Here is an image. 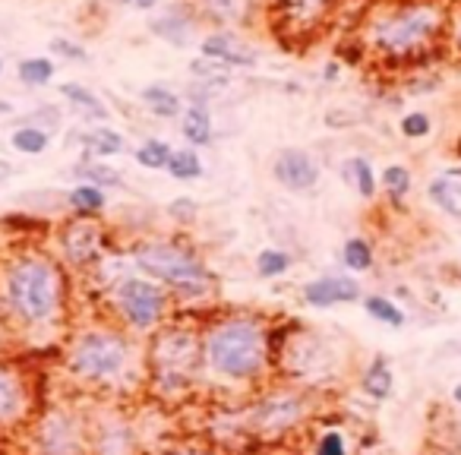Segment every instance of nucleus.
Instances as JSON below:
<instances>
[{
  "label": "nucleus",
  "mask_w": 461,
  "mask_h": 455,
  "mask_svg": "<svg viewBox=\"0 0 461 455\" xmlns=\"http://www.w3.org/2000/svg\"><path fill=\"white\" fill-rule=\"evenodd\" d=\"M16 412H20V383L13 373L0 367V420H10Z\"/></svg>",
  "instance_id": "obj_25"
},
{
  "label": "nucleus",
  "mask_w": 461,
  "mask_h": 455,
  "mask_svg": "<svg viewBox=\"0 0 461 455\" xmlns=\"http://www.w3.org/2000/svg\"><path fill=\"white\" fill-rule=\"evenodd\" d=\"M361 297V285L357 278H348V275H325L316 278L303 288V301L313 303V307H335V303H354Z\"/></svg>",
  "instance_id": "obj_9"
},
{
  "label": "nucleus",
  "mask_w": 461,
  "mask_h": 455,
  "mask_svg": "<svg viewBox=\"0 0 461 455\" xmlns=\"http://www.w3.org/2000/svg\"><path fill=\"white\" fill-rule=\"evenodd\" d=\"M291 266V256L285 250H275V247H269V250H262L260 256H256V272L262 275V278H275V275L288 272Z\"/></svg>",
  "instance_id": "obj_27"
},
{
  "label": "nucleus",
  "mask_w": 461,
  "mask_h": 455,
  "mask_svg": "<svg viewBox=\"0 0 461 455\" xmlns=\"http://www.w3.org/2000/svg\"><path fill=\"white\" fill-rule=\"evenodd\" d=\"M181 133L190 145H209L212 143V117L202 105H190L181 117Z\"/></svg>",
  "instance_id": "obj_13"
},
{
  "label": "nucleus",
  "mask_w": 461,
  "mask_h": 455,
  "mask_svg": "<svg viewBox=\"0 0 461 455\" xmlns=\"http://www.w3.org/2000/svg\"><path fill=\"white\" fill-rule=\"evenodd\" d=\"M171 152L174 149L165 143V139H145V143L133 152V159H137V165L149 168V171H161V168H168Z\"/></svg>",
  "instance_id": "obj_20"
},
{
  "label": "nucleus",
  "mask_w": 461,
  "mask_h": 455,
  "mask_svg": "<svg viewBox=\"0 0 461 455\" xmlns=\"http://www.w3.org/2000/svg\"><path fill=\"white\" fill-rule=\"evenodd\" d=\"M206 361L224 380H250L266 364V335L253 319H228L206 339Z\"/></svg>",
  "instance_id": "obj_2"
},
{
  "label": "nucleus",
  "mask_w": 461,
  "mask_h": 455,
  "mask_svg": "<svg viewBox=\"0 0 461 455\" xmlns=\"http://www.w3.org/2000/svg\"><path fill=\"white\" fill-rule=\"evenodd\" d=\"M51 51H54V54H60V58H66V60H80V64H86V60H89L86 51H82L80 44L66 42V38H54V42H51Z\"/></svg>",
  "instance_id": "obj_32"
},
{
  "label": "nucleus",
  "mask_w": 461,
  "mask_h": 455,
  "mask_svg": "<svg viewBox=\"0 0 461 455\" xmlns=\"http://www.w3.org/2000/svg\"><path fill=\"white\" fill-rule=\"evenodd\" d=\"M60 95H64V98L70 101L80 114H86L89 121H101V123L108 121V108H105V101H101L95 92H89L86 86H80V82H64V86H60Z\"/></svg>",
  "instance_id": "obj_12"
},
{
  "label": "nucleus",
  "mask_w": 461,
  "mask_h": 455,
  "mask_svg": "<svg viewBox=\"0 0 461 455\" xmlns=\"http://www.w3.org/2000/svg\"><path fill=\"white\" fill-rule=\"evenodd\" d=\"M171 216H174V218H184V222H190V218L196 216L193 200H187V196H184V200H174V202H171Z\"/></svg>",
  "instance_id": "obj_34"
},
{
  "label": "nucleus",
  "mask_w": 461,
  "mask_h": 455,
  "mask_svg": "<svg viewBox=\"0 0 461 455\" xmlns=\"http://www.w3.org/2000/svg\"><path fill=\"white\" fill-rule=\"evenodd\" d=\"M430 130H433V121L424 114V111H414V114H408L402 121V133L408 139H420V137H426Z\"/></svg>",
  "instance_id": "obj_31"
},
{
  "label": "nucleus",
  "mask_w": 461,
  "mask_h": 455,
  "mask_svg": "<svg viewBox=\"0 0 461 455\" xmlns=\"http://www.w3.org/2000/svg\"><path fill=\"white\" fill-rule=\"evenodd\" d=\"M127 341L114 333H86L76 339L70 351V364L80 376L89 380H108L117 376L127 364Z\"/></svg>",
  "instance_id": "obj_5"
},
{
  "label": "nucleus",
  "mask_w": 461,
  "mask_h": 455,
  "mask_svg": "<svg viewBox=\"0 0 461 455\" xmlns=\"http://www.w3.org/2000/svg\"><path fill=\"white\" fill-rule=\"evenodd\" d=\"M455 44H458V51H461V13H458V20H455Z\"/></svg>",
  "instance_id": "obj_38"
},
{
  "label": "nucleus",
  "mask_w": 461,
  "mask_h": 455,
  "mask_svg": "<svg viewBox=\"0 0 461 455\" xmlns=\"http://www.w3.org/2000/svg\"><path fill=\"white\" fill-rule=\"evenodd\" d=\"M202 13L215 22H234L244 13V0H199Z\"/></svg>",
  "instance_id": "obj_26"
},
{
  "label": "nucleus",
  "mask_w": 461,
  "mask_h": 455,
  "mask_svg": "<svg viewBox=\"0 0 461 455\" xmlns=\"http://www.w3.org/2000/svg\"><path fill=\"white\" fill-rule=\"evenodd\" d=\"M7 303L22 323L42 326L58 313L60 275L48 260L22 256L7 269Z\"/></svg>",
  "instance_id": "obj_3"
},
{
  "label": "nucleus",
  "mask_w": 461,
  "mask_h": 455,
  "mask_svg": "<svg viewBox=\"0 0 461 455\" xmlns=\"http://www.w3.org/2000/svg\"><path fill=\"white\" fill-rule=\"evenodd\" d=\"M117 307L137 329H152L159 323L161 310H165V294L159 285L145 282V278H123L117 288Z\"/></svg>",
  "instance_id": "obj_6"
},
{
  "label": "nucleus",
  "mask_w": 461,
  "mask_h": 455,
  "mask_svg": "<svg viewBox=\"0 0 461 455\" xmlns=\"http://www.w3.org/2000/svg\"><path fill=\"white\" fill-rule=\"evenodd\" d=\"M54 80V64L48 58H26L20 64V82L26 86H48Z\"/></svg>",
  "instance_id": "obj_22"
},
{
  "label": "nucleus",
  "mask_w": 461,
  "mask_h": 455,
  "mask_svg": "<svg viewBox=\"0 0 461 455\" xmlns=\"http://www.w3.org/2000/svg\"><path fill=\"white\" fill-rule=\"evenodd\" d=\"M10 143H13V149L22 152V155H42V152L48 149V143H51V133L42 130V127H29V123H22V127H16L13 130Z\"/></svg>",
  "instance_id": "obj_19"
},
{
  "label": "nucleus",
  "mask_w": 461,
  "mask_h": 455,
  "mask_svg": "<svg viewBox=\"0 0 461 455\" xmlns=\"http://www.w3.org/2000/svg\"><path fill=\"white\" fill-rule=\"evenodd\" d=\"M202 60H215L222 67H253L256 64V51L234 32H212L202 42Z\"/></svg>",
  "instance_id": "obj_8"
},
{
  "label": "nucleus",
  "mask_w": 461,
  "mask_h": 455,
  "mask_svg": "<svg viewBox=\"0 0 461 455\" xmlns=\"http://www.w3.org/2000/svg\"><path fill=\"white\" fill-rule=\"evenodd\" d=\"M108 7H130V10H155L159 0H101Z\"/></svg>",
  "instance_id": "obj_35"
},
{
  "label": "nucleus",
  "mask_w": 461,
  "mask_h": 455,
  "mask_svg": "<svg viewBox=\"0 0 461 455\" xmlns=\"http://www.w3.org/2000/svg\"><path fill=\"white\" fill-rule=\"evenodd\" d=\"M152 35L165 38L168 44H174V48H184V44L193 42V32H196V22L190 20L187 13H181V10H168V13H161L159 20H152Z\"/></svg>",
  "instance_id": "obj_11"
},
{
  "label": "nucleus",
  "mask_w": 461,
  "mask_h": 455,
  "mask_svg": "<svg viewBox=\"0 0 461 455\" xmlns=\"http://www.w3.org/2000/svg\"><path fill=\"white\" fill-rule=\"evenodd\" d=\"M335 0H278V10L288 22V29L294 32H307L316 29L319 22L332 13Z\"/></svg>",
  "instance_id": "obj_10"
},
{
  "label": "nucleus",
  "mask_w": 461,
  "mask_h": 455,
  "mask_svg": "<svg viewBox=\"0 0 461 455\" xmlns=\"http://www.w3.org/2000/svg\"><path fill=\"white\" fill-rule=\"evenodd\" d=\"M430 196H433V202H436L440 209H446L449 216H458V218H461V209H458V206H455L452 181H449V177H442V181L430 184Z\"/></svg>",
  "instance_id": "obj_30"
},
{
  "label": "nucleus",
  "mask_w": 461,
  "mask_h": 455,
  "mask_svg": "<svg viewBox=\"0 0 461 455\" xmlns=\"http://www.w3.org/2000/svg\"><path fill=\"white\" fill-rule=\"evenodd\" d=\"M272 171H275V181H278L281 187L294 190V193L313 190L319 184V165L313 161L310 152H303V149H285L278 159H275Z\"/></svg>",
  "instance_id": "obj_7"
},
{
  "label": "nucleus",
  "mask_w": 461,
  "mask_h": 455,
  "mask_svg": "<svg viewBox=\"0 0 461 455\" xmlns=\"http://www.w3.org/2000/svg\"><path fill=\"white\" fill-rule=\"evenodd\" d=\"M316 455H348V452H345V440H341L339 430H329V434H325L323 440H319Z\"/></svg>",
  "instance_id": "obj_33"
},
{
  "label": "nucleus",
  "mask_w": 461,
  "mask_h": 455,
  "mask_svg": "<svg viewBox=\"0 0 461 455\" xmlns=\"http://www.w3.org/2000/svg\"><path fill=\"white\" fill-rule=\"evenodd\" d=\"M80 139L92 155H98V159H105V155H121L123 152V137L117 130H111V127H95V130L82 133Z\"/></svg>",
  "instance_id": "obj_17"
},
{
  "label": "nucleus",
  "mask_w": 461,
  "mask_h": 455,
  "mask_svg": "<svg viewBox=\"0 0 461 455\" xmlns=\"http://www.w3.org/2000/svg\"><path fill=\"white\" fill-rule=\"evenodd\" d=\"M341 260L351 272H367L373 266V247L367 244L363 238H351L341 250Z\"/></svg>",
  "instance_id": "obj_23"
},
{
  "label": "nucleus",
  "mask_w": 461,
  "mask_h": 455,
  "mask_svg": "<svg viewBox=\"0 0 461 455\" xmlns=\"http://www.w3.org/2000/svg\"><path fill=\"white\" fill-rule=\"evenodd\" d=\"M0 73H4V60H0Z\"/></svg>",
  "instance_id": "obj_40"
},
{
  "label": "nucleus",
  "mask_w": 461,
  "mask_h": 455,
  "mask_svg": "<svg viewBox=\"0 0 461 455\" xmlns=\"http://www.w3.org/2000/svg\"><path fill=\"white\" fill-rule=\"evenodd\" d=\"M139 98H143L145 111L155 117H181V111H184L181 95L171 92L168 86H145Z\"/></svg>",
  "instance_id": "obj_14"
},
{
  "label": "nucleus",
  "mask_w": 461,
  "mask_h": 455,
  "mask_svg": "<svg viewBox=\"0 0 461 455\" xmlns=\"http://www.w3.org/2000/svg\"><path fill=\"white\" fill-rule=\"evenodd\" d=\"M80 177H86L92 187H121V174L111 171V168L98 165V161H89L80 168Z\"/></svg>",
  "instance_id": "obj_29"
},
{
  "label": "nucleus",
  "mask_w": 461,
  "mask_h": 455,
  "mask_svg": "<svg viewBox=\"0 0 461 455\" xmlns=\"http://www.w3.org/2000/svg\"><path fill=\"white\" fill-rule=\"evenodd\" d=\"M452 398H455V402H458V404H461V383H458V386H455V392H452Z\"/></svg>",
  "instance_id": "obj_39"
},
{
  "label": "nucleus",
  "mask_w": 461,
  "mask_h": 455,
  "mask_svg": "<svg viewBox=\"0 0 461 455\" xmlns=\"http://www.w3.org/2000/svg\"><path fill=\"white\" fill-rule=\"evenodd\" d=\"M10 174H13V168H10V161H0V184L7 181Z\"/></svg>",
  "instance_id": "obj_36"
},
{
  "label": "nucleus",
  "mask_w": 461,
  "mask_h": 455,
  "mask_svg": "<svg viewBox=\"0 0 461 455\" xmlns=\"http://www.w3.org/2000/svg\"><path fill=\"white\" fill-rule=\"evenodd\" d=\"M363 310L373 319H379V323L392 326V329H402L404 326V313L398 310V303H392L389 297H379V294L367 297V301H363Z\"/></svg>",
  "instance_id": "obj_21"
},
{
  "label": "nucleus",
  "mask_w": 461,
  "mask_h": 455,
  "mask_svg": "<svg viewBox=\"0 0 461 455\" xmlns=\"http://www.w3.org/2000/svg\"><path fill=\"white\" fill-rule=\"evenodd\" d=\"M341 174H345V181L351 184L363 200H373L376 196V174H373V168H370L367 159H361V155L348 159L345 168H341Z\"/></svg>",
  "instance_id": "obj_15"
},
{
  "label": "nucleus",
  "mask_w": 461,
  "mask_h": 455,
  "mask_svg": "<svg viewBox=\"0 0 461 455\" xmlns=\"http://www.w3.org/2000/svg\"><path fill=\"white\" fill-rule=\"evenodd\" d=\"M66 202H70L73 209L80 212H98L105 209V193H101V187H92V184H80L76 190H70V196H66Z\"/></svg>",
  "instance_id": "obj_24"
},
{
  "label": "nucleus",
  "mask_w": 461,
  "mask_h": 455,
  "mask_svg": "<svg viewBox=\"0 0 461 455\" xmlns=\"http://www.w3.org/2000/svg\"><path fill=\"white\" fill-rule=\"evenodd\" d=\"M361 389L367 392L370 398H376V402H382V398L392 392V370H389V361L386 357H373V364L367 367V373H363L361 380Z\"/></svg>",
  "instance_id": "obj_16"
},
{
  "label": "nucleus",
  "mask_w": 461,
  "mask_h": 455,
  "mask_svg": "<svg viewBox=\"0 0 461 455\" xmlns=\"http://www.w3.org/2000/svg\"><path fill=\"white\" fill-rule=\"evenodd\" d=\"M165 171L171 174V177H177V181H196V177H202L199 152H193V145H187V149H174Z\"/></svg>",
  "instance_id": "obj_18"
},
{
  "label": "nucleus",
  "mask_w": 461,
  "mask_h": 455,
  "mask_svg": "<svg viewBox=\"0 0 461 455\" xmlns=\"http://www.w3.org/2000/svg\"><path fill=\"white\" fill-rule=\"evenodd\" d=\"M137 263L139 269H145V272L161 278V282L174 285L184 294H202L206 285H209V272L199 263V256L181 244H168V240L149 244L137 253Z\"/></svg>",
  "instance_id": "obj_4"
},
{
  "label": "nucleus",
  "mask_w": 461,
  "mask_h": 455,
  "mask_svg": "<svg viewBox=\"0 0 461 455\" xmlns=\"http://www.w3.org/2000/svg\"><path fill=\"white\" fill-rule=\"evenodd\" d=\"M339 76V64H329L325 67V80H335Z\"/></svg>",
  "instance_id": "obj_37"
},
{
  "label": "nucleus",
  "mask_w": 461,
  "mask_h": 455,
  "mask_svg": "<svg viewBox=\"0 0 461 455\" xmlns=\"http://www.w3.org/2000/svg\"><path fill=\"white\" fill-rule=\"evenodd\" d=\"M382 187L389 190L392 200H404L408 196V190H411V171L402 165H389L386 171H382Z\"/></svg>",
  "instance_id": "obj_28"
},
{
  "label": "nucleus",
  "mask_w": 461,
  "mask_h": 455,
  "mask_svg": "<svg viewBox=\"0 0 461 455\" xmlns=\"http://www.w3.org/2000/svg\"><path fill=\"white\" fill-rule=\"evenodd\" d=\"M446 29V10L436 0H414L382 13L370 26V44L382 58L408 60L430 48Z\"/></svg>",
  "instance_id": "obj_1"
}]
</instances>
